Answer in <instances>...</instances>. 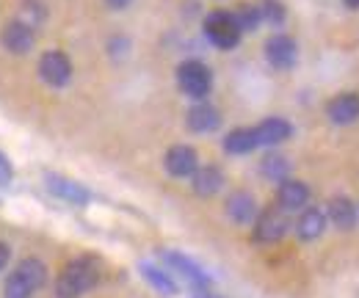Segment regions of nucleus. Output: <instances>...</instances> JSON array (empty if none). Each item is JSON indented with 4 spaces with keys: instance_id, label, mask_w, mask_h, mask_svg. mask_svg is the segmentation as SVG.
I'll use <instances>...</instances> for the list:
<instances>
[{
    "instance_id": "1",
    "label": "nucleus",
    "mask_w": 359,
    "mask_h": 298,
    "mask_svg": "<svg viewBox=\"0 0 359 298\" xmlns=\"http://www.w3.org/2000/svg\"><path fill=\"white\" fill-rule=\"evenodd\" d=\"M97 282H100V262L94 257H78L61 271V276L55 282V296L81 298L83 293H89Z\"/></svg>"
},
{
    "instance_id": "2",
    "label": "nucleus",
    "mask_w": 359,
    "mask_h": 298,
    "mask_svg": "<svg viewBox=\"0 0 359 298\" xmlns=\"http://www.w3.org/2000/svg\"><path fill=\"white\" fill-rule=\"evenodd\" d=\"M177 86L185 97H191L194 102L205 100L213 88V72L208 64L196 61V58H188L177 67Z\"/></svg>"
},
{
    "instance_id": "3",
    "label": "nucleus",
    "mask_w": 359,
    "mask_h": 298,
    "mask_svg": "<svg viewBox=\"0 0 359 298\" xmlns=\"http://www.w3.org/2000/svg\"><path fill=\"white\" fill-rule=\"evenodd\" d=\"M205 36L219 50H232V47H238L243 31L238 28L232 11H210L205 17Z\"/></svg>"
},
{
    "instance_id": "4",
    "label": "nucleus",
    "mask_w": 359,
    "mask_h": 298,
    "mask_svg": "<svg viewBox=\"0 0 359 298\" xmlns=\"http://www.w3.org/2000/svg\"><path fill=\"white\" fill-rule=\"evenodd\" d=\"M0 44H3V50H8L11 55H25V53H31L34 44H36V28L28 25V22H22L20 17H14L11 22L3 25V31H0Z\"/></svg>"
},
{
    "instance_id": "5",
    "label": "nucleus",
    "mask_w": 359,
    "mask_h": 298,
    "mask_svg": "<svg viewBox=\"0 0 359 298\" xmlns=\"http://www.w3.org/2000/svg\"><path fill=\"white\" fill-rule=\"evenodd\" d=\"M39 78L45 81L50 88H64L72 81V61L67 53L61 50H47L39 58Z\"/></svg>"
},
{
    "instance_id": "6",
    "label": "nucleus",
    "mask_w": 359,
    "mask_h": 298,
    "mask_svg": "<svg viewBox=\"0 0 359 298\" xmlns=\"http://www.w3.org/2000/svg\"><path fill=\"white\" fill-rule=\"evenodd\" d=\"M161 259L175 271V273H180L194 290H199V287H210V273L199 265V262H194L191 257L180 255V252H161Z\"/></svg>"
},
{
    "instance_id": "7",
    "label": "nucleus",
    "mask_w": 359,
    "mask_h": 298,
    "mask_svg": "<svg viewBox=\"0 0 359 298\" xmlns=\"http://www.w3.org/2000/svg\"><path fill=\"white\" fill-rule=\"evenodd\" d=\"M266 58L279 72L293 69L296 61H299V44L293 42V36H287V34H273L266 42Z\"/></svg>"
},
{
    "instance_id": "8",
    "label": "nucleus",
    "mask_w": 359,
    "mask_h": 298,
    "mask_svg": "<svg viewBox=\"0 0 359 298\" xmlns=\"http://www.w3.org/2000/svg\"><path fill=\"white\" fill-rule=\"evenodd\" d=\"M287 235V218L282 208H269L255 218V241L260 243H276Z\"/></svg>"
},
{
    "instance_id": "9",
    "label": "nucleus",
    "mask_w": 359,
    "mask_h": 298,
    "mask_svg": "<svg viewBox=\"0 0 359 298\" xmlns=\"http://www.w3.org/2000/svg\"><path fill=\"white\" fill-rule=\"evenodd\" d=\"M45 182H47V191H50L53 196H58V199H64V202H69V205H75V208L89 205L91 194L81 182H75V180H69V177H61V174H45Z\"/></svg>"
},
{
    "instance_id": "10",
    "label": "nucleus",
    "mask_w": 359,
    "mask_h": 298,
    "mask_svg": "<svg viewBox=\"0 0 359 298\" xmlns=\"http://www.w3.org/2000/svg\"><path fill=\"white\" fill-rule=\"evenodd\" d=\"M326 116L332 125H340V128L359 122V94L357 91H343V94L332 97L326 105Z\"/></svg>"
},
{
    "instance_id": "11",
    "label": "nucleus",
    "mask_w": 359,
    "mask_h": 298,
    "mask_svg": "<svg viewBox=\"0 0 359 298\" xmlns=\"http://www.w3.org/2000/svg\"><path fill=\"white\" fill-rule=\"evenodd\" d=\"M185 125H188L191 133H213V130L222 125V114H219L216 105L199 100V102H194V105L188 108V114H185Z\"/></svg>"
},
{
    "instance_id": "12",
    "label": "nucleus",
    "mask_w": 359,
    "mask_h": 298,
    "mask_svg": "<svg viewBox=\"0 0 359 298\" xmlns=\"http://www.w3.org/2000/svg\"><path fill=\"white\" fill-rule=\"evenodd\" d=\"M163 166L172 177H191L194 171L199 169V155L194 147H185V144H177L166 152L163 158Z\"/></svg>"
},
{
    "instance_id": "13",
    "label": "nucleus",
    "mask_w": 359,
    "mask_h": 298,
    "mask_svg": "<svg viewBox=\"0 0 359 298\" xmlns=\"http://www.w3.org/2000/svg\"><path fill=\"white\" fill-rule=\"evenodd\" d=\"M310 202V188L299 180H282L276 188V205L282 210H304Z\"/></svg>"
},
{
    "instance_id": "14",
    "label": "nucleus",
    "mask_w": 359,
    "mask_h": 298,
    "mask_svg": "<svg viewBox=\"0 0 359 298\" xmlns=\"http://www.w3.org/2000/svg\"><path fill=\"white\" fill-rule=\"evenodd\" d=\"M255 135H257L260 147H276V144H285L293 135V125L282 116H269L255 128Z\"/></svg>"
},
{
    "instance_id": "15",
    "label": "nucleus",
    "mask_w": 359,
    "mask_h": 298,
    "mask_svg": "<svg viewBox=\"0 0 359 298\" xmlns=\"http://www.w3.org/2000/svg\"><path fill=\"white\" fill-rule=\"evenodd\" d=\"M191 188L196 196H216L224 188V171L219 166H199L191 174Z\"/></svg>"
},
{
    "instance_id": "16",
    "label": "nucleus",
    "mask_w": 359,
    "mask_h": 298,
    "mask_svg": "<svg viewBox=\"0 0 359 298\" xmlns=\"http://www.w3.org/2000/svg\"><path fill=\"white\" fill-rule=\"evenodd\" d=\"M326 215H329V221L337 226V229H354L357 226V205L348 199V196H334L329 205H326Z\"/></svg>"
},
{
    "instance_id": "17",
    "label": "nucleus",
    "mask_w": 359,
    "mask_h": 298,
    "mask_svg": "<svg viewBox=\"0 0 359 298\" xmlns=\"http://www.w3.org/2000/svg\"><path fill=\"white\" fill-rule=\"evenodd\" d=\"M226 215L235 224H252L257 218V202H255V196L246 194V191L229 194V199H226Z\"/></svg>"
},
{
    "instance_id": "18",
    "label": "nucleus",
    "mask_w": 359,
    "mask_h": 298,
    "mask_svg": "<svg viewBox=\"0 0 359 298\" xmlns=\"http://www.w3.org/2000/svg\"><path fill=\"white\" fill-rule=\"evenodd\" d=\"M257 147H260V144H257L255 128H235L224 135L226 155H249V152H255Z\"/></svg>"
},
{
    "instance_id": "19",
    "label": "nucleus",
    "mask_w": 359,
    "mask_h": 298,
    "mask_svg": "<svg viewBox=\"0 0 359 298\" xmlns=\"http://www.w3.org/2000/svg\"><path fill=\"white\" fill-rule=\"evenodd\" d=\"M323 229H326V215H323V210L304 208L302 215H299V221H296V235L302 241H315V238L323 235Z\"/></svg>"
},
{
    "instance_id": "20",
    "label": "nucleus",
    "mask_w": 359,
    "mask_h": 298,
    "mask_svg": "<svg viewBox=\"0 0 359 298\" xmlns=\"http://www.w3.org/2000/svg\"><path fill=\"white\" fill-rule=\"evenodd\" d=\"M14 273L34 290V293H39L42 287H45L47 282V265L42 259H36V257H28V259H22L17 268H14Z\"/></svg>"
},
{
    "instance_id": "21",
    "label": "nucleus",
    "mask_w": 359,
    "mask_h": 298,
    "mask_svg": "<svg viewBox=\"0 0 359 298\" xmlns=\"http://www.w3.org/2000/svg\"><path fill=\"white\" fill-rule=\"evenodd\" d=\"M141 276L161 293V296H177V282L172 279V273H166L163 268L158 265H149V262H141Z\"/></svg>"
},
{
    "instance_id": "22",
    "label": "nucleus",
    "mask_w": 359,
    "mask_h": 298,
    "mask_svg": "<svg viewBox=\"0 0 359 298\" xmlns=\"http://www.w3.org/2000/svg\"><path fill=\"white\" fill-rule=\"evenodd\" d=\"M232 17H235V22H238V28H241L243 34L257 31V28H260V22H263L260 6H252V3H241V6L232 11Z\"/></svg>"
},
{
    "instance_id": "23",
    "label": "nucleus",
    "mask_w": 359,
    "mask_h": 298,
    "mask_svg": "<svg viewBox=\"0 0 359 298\" xmlns=\"http://www.w3.org/2000/svg\"><path fill=\"white\" fill-rule=\"evenodd\" d=\"M260 171H263V177H269L273 182H282V180H287V174H290V161H287L285 155L271 152V155H266V158L260 161Z\"/></svg>"
},
{
    "instance_id": "24",
    "label": "nucleus",
    "mask_w": 359,
    "mask_h": 298,
    "mask_svg": "<svg viewBox=\"0 0 359 298\" xmlns=\"http://www.w3.org/2000/svg\"><path fill=\"white\" fill-rule=\"evenodd\" d=\"M20 20L28 22V25H34V28H39L47 20L45 0H22V6H20Z\"/></svg>"
},
{
    "instance_id": "25",
    "label": "nucleus",
    "mask_w": 359,
    "mask_h": 298,
    "mask_svg": "<svg viewBox=\"0 0 359 298\" xmlns=\"http://www.w3.org/2000/svg\"><path fill=\"white\" fill-rule=\"evenodd\" d=\"M260 14H263V22L269 25H282L285 17H287V8L282 0H263L260 3Z\"/></svg>"
},
{
    "instance_id": "26",
    "label": "nucleus",
    "mask_w": 359,
    "mask_h": 298,
    "mask_svg": "<svg viewBox=\"0 0 359 298\" xmlns=\"http://www.w3.org/2000/svg\"><path fill=\"white\" fill-rule=\"evenodd\" d=\"M3 298H34V290L17 276V273H11L8 279H6V287H3Z\"/></svg>"
},
{
    "instance_id": "27",
    "label": "nucleus",
    "mask_w": 359,
    "mask_h": 298,
    "mask_svg": "<svg viewBox=\"0 0 359 298\" xmlns=\"http://www.w3.org/2000/svg\"><path fill=\"white\" fill-rule=\"evenodd\" d=\"M14 180V169H11V163H8V158L0 152V185H8Z\"/></svg>"
},
{
    "instance_id": "28",
    "label": "nucleus",
    "mask_w": 359,
    "mask_h": 298,
    "mask_svg": "<svg viewBox=\"0 0 359 298\" xmlns=\"http://www.w3.org/2000/svg\"><path fill=\"white\" fill-rule=\"evenodd\" d=\"M130 3H133V0H105V6L114 8V11H125Z\"/></svg>"
},
{
    "instance_id": "29",
    "label": "nucleus",
    "mask_w": 359,
    "mask_h": 298,
    "mask_svg": "<svg viewBox=\"0 0 359 298\" xmlns=\"http://www.w3.org/2000/svg\"><path fill=\"white\" fill-rule=\"evenodd\" d=\"M8 257H11V252H8V246H6V243H0V271L6 268V262H8Z\"/></svg>"
},
{
    "instance_id": "30",
    "label": "nucleus",
    "mask_w": 359,
    "mask_h": 298,
    "mask_svg": "<svg viewBox=\"0 0 359 298\" xmlns=\"http://www.w3.org/2000/svg\"><path fill=\"white\" fill-rule=\"evenodd\" d=\"M191 298H222V296H216V293H210L208 287H199V290H194V296Z\"/></svg>"
},
{
    "instance_id": "31",
    "label": "nucleus",
    "mask_w": 359,
    "mask_h": 298,
    "mask_svg": "<svg viewBox=\"0 0 359 298\" xmlns=\"http://www.w3.org/2000/svg\"><path fill=\"white\" fill-rule=\"evenodd\" d=\"M343 3H346V8H354V11L359 8V0H343Z\"/></svg>"
}]
</instances>
